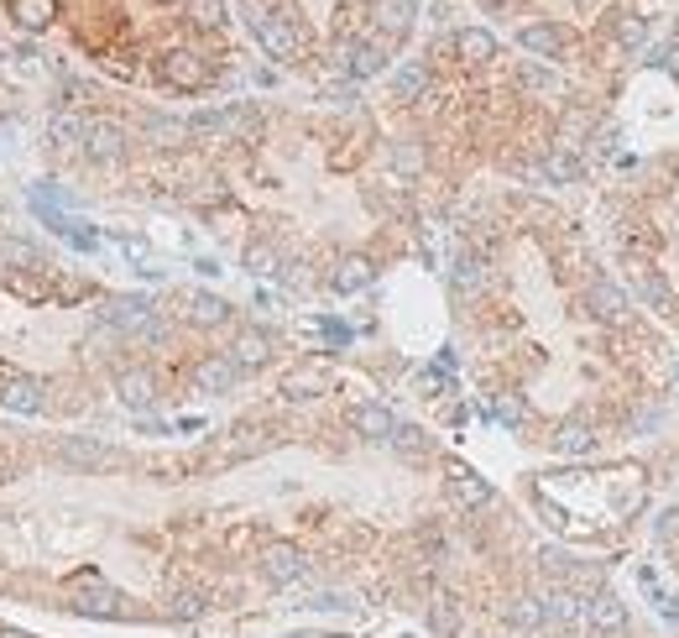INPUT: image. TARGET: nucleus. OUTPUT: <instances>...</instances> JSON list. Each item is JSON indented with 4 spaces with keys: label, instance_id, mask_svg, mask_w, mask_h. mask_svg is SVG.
Listing matches in <instances>:
<instances>
[{
    "label": "nucleus",
    "instance_id": "f257e3e1",
    "mask_svg": "<svg viewBox=\"0 0 679 638\" xmlns=\"http://www.w3.org/2000/svg\"><path fill=\"white\" fill-rule=\"evenodd\" d=\"M241 11H246V27L256 32V42L267 48V58H277V63L298 58V37H293V27L283 16H272L262 0H241Z\"/></svg>",
    "mask_w": 679,
    "mask_h": 638
},
{
    "label": "nucleus",
    "instance_id": "f03ea898",
    "mask_svg": "<svg viewBox=\"0 0 679 638\" xmlns=\"http://www.w3.org/2000/svg\"><path fill=\"white\" fill-rule=\"evenodd\" d=\"M256 565H262V581H267V586H293V581L309 576V555H303L298 544H288V539L267 544Z\"/></svg>",
    "mask_w": 679,
    "mask_h": 638
},
{
    "label": "nucleus",
    "instance_id": "7ed1b4c3",
    "mask_svg": "<svg viewBox=\"0 0 679 638\" xmlns=\"http://www.w3.org/2000/svg\"><path fill=\"white\" fill-rule=\"evenodd\" d=\"M58 461L63 466H79V471H110V466H126V455L115 450V445H100V440L63 435L58 440Z\"/></svg>",
    "mask_w": 679,
    "mask_h": 638
},
{
    "label": "nucleus",
    "instance_id": "20e7f679",
    "mask_svg": "<svg viewBox=\"0 0 679 638\" xmlns=\"http://www.w3.org/2000/svg\"><path fill=\"white\" fill-rule=\"evenodd\" d=\"M585 628H591L596 638H617L627 633V602L617 597V591H596V597H585Z\"/></svg>",
    "mask_w": 679,
    "mask_h": 638
},
{
    "label": "nucleus",
    "instance_id": "39448f33",
    "mask_svg": "<svg viewBox=\"0 0 679 638\" xmlns=\"http://www.w3.org/2000/svg\"><path fill=\"white\" fill-rule=\"evenodd\" d=\"M585 309H591L601 325H622V319L632 314V299H627V288L617 278H596L591 288H585Z\"/></svg>",
    "mask_w": 679,
    "mask_h": 638
},
{
    "label": "nucleus",
    "instance_id": "423d86ee",
    "mask_svg": "<svg viewBox=\"0 0 679 638\" xmlns=\"http://www.w3.org/2000/svg\"><path fill=\"white\" fill-rule=\"evenodd\" d=\"M100 314H105V325H110V330H126V335H147V330L157 325L152 304H147V299H136V293H121V299H110Z\"/></svg>",
    "mask_w": 679,
    "mask_h": 638
},
{
    "label": "nucleus",
    "instance_id": "0eeeda50",
    "mask_svg": "<svg viewBox=\"0 0 679 638\" xmlns=\"http://www.w3.org/2000/svg\"><path fill=\"white\" fill-rule=\"evenodd\" d=\"M162 84H173V89H204L209 84V63L189 48H173V53H162Z\"/></svg>",
    "mask_w": 679,
    "mask_h": 638
},
{
    "label": "nucleus",
    "instance_id": "6e6552de",
    "mask_svg": "<svg viewBox=\"0 0 679 638\" xmlns=\"http://www.w3.org/2000/svg\"><path fill=\"white\" fill-rule=\"evenodd\" d=\"M84 157L89 163H121L126 157V131L115 121H89L84 126Z\"/></svg>",
    "mask_w": 679,
    "mask_h": 638
},
{
    "label": "nucleus",
    "instance_id": "1a4fd4ad",
    "mask_svg": "<svg viewBox=\"0 0 679 638\" xmlns=\"http://www.w3.org/2000/svg\"><path fill=\"white\" fill-rule=\"evenodd\" d=\"M444 497H450L455 508L476 513V508H486V503H491V482H481V476H476V471H465V466H450V476H444Z\"/></svg>",
    "mask_w": 679,
    "mask_h": 638
},
{
    "label": "nucleus",
    "instance_id": "9d476101",
    "mask_svg": "<svg viewBox=\"0 0 679 638\" xmlns=\"http://www.w3.org/2000/svg\"><path fill=\"white\" fill-rule=\"evenodd\" d=\"M345 424L356 429L361 440H371V445H387V440H392V429H397L392 408H382V403H356V408L345 414Z\"/></svg>",
    "mask_w": 679,
    "mask_h": 638
},
{
    "label": "nucleus",
    "instance_id": "9b49d317",
    "mask_svg": "<svg viewBox=\"0 0 679 638\" xmlns=\"http://www.w3.org/2000/svg\"><path fill=\"white\" fill-rule=\"evenodd\" d=\"M272 356H277V340H272L267 330H256V325H251V330H241V335H236V346H230V361H236L241 372H262Z\"/></svg>",
    "mask_w": 679,
    "mask_h": 638
},
{
    "label": "nucleus",
    "instance_id": "f8f14e48",
    "mask_svg": "<svg viewBox=\"0 0 679 638\" xmlns=\"http://www.w3.org/2000/svg\"><path fill=\"white\" fill-rule=\"evenodd\" d=\"M236 382H241V367L230 356H204L199 367H194V387H199V393H209V398L230 393Z\"/></svg>",
    "mask_w": 679,
    "mask_h": 638
},
{
    "label": "nucleus",
    "instance_id": "ddd939ff",
    "mask_svg": "<svg viewBox=\"0 0 679 638\" xmlns=\"http://www.w3.org/2000/svg\"><path fill=\"white\" fill-rule=\"evenodd\" d=\"M565 27H554V21H533V27H523L518 32V48L523 53H533V58H559L565 53Z\"/></svg>",
    "mask_w": 679,
    "mask_h": 638
},
{
    "label": "nucleus",
    "instance_id": "4468645a",
    "mask_svg": "<svg viewBox=\"0 0 679 638\" xmlns=\"http://www.w3.org/2000/svg\"><path fill=\"white\" fill-rule=\"evenodd\" d=\"M544 623H549V628H575V623H585V597H575L570 586H554L549 597H544Z\"/></svg>",
    "mask_w": 679,
    "mask_h": 638
},
{
    "label": "nucleus",
    "instance_id": "2eb2a0df",
    "mask_svg": "<svg viewBox=\"0 0 679 638\" xmlns=\"http://www.w3.org/2000/svg\"><path fill=\"white\" fill-rule=\"evenodd\" d=\"M115 393H121L126 408H152L157 403V377L147 367H126L121 377H115Z\"/></svg>",
    "mask_w": 679,
    "mask_h": 638
},
{
    "label": "nucleus",
    "instance_id": "dca6fc26",
    "mask_svg": "<svg viewBox=\"0 0 679 638\" xmlns=\"http://www.w3.org/2000/svg\"><path fill=\"white\" fill-rule=\"evenodd\" d=\"M371 21H377L382 37H408L413 27V0H371Z\"/></svg>",
    "mask_w": 679,
    "mask_h": 638
},
{
    "label": "nucleus",
    "instance_id": "f3484780",
    "mask_svg": "<svg viewBox=\"0 0 679 638\" xmlns=\"http://www.w3.org/2000/svg\"><path fill=\"white\" fill-rule=\"evenodd\" d=\"M189 325H199V330H220L225 319H230V304L220 299V293H189Z\"/></svg>",
    "mask_w": 679,
    "mask_h": 638
},
{
    "label": "nucleus",
    "instance_id": "a211bd4d",
    "mask_svg": "<svg viewBox=\"0 0 679 638\" xmlns=\"http://www.w3.org/2000/svg\"><path fill=\"white\" fill-rule=\"evenodd\" d=\"M142 136H147L152 147H183V142H194L189 121H178V116H147V121H142Z\"/></svg>",
    "mask_w": 679,
    "mask_h": 638
},
{
    "label": "nucleus",
    "instance_id": "6ab92c4d",
    "mask_svg": "<svg viewBox=\"0 0 679 638\" xmlns=\"http://www.w3.org/2000/svg\"><path fill=\"white\" fill-rule=\"evenodd\" d=\"M429 95V68L424 63H403L392 74V100H403V105H413V100H424Z\"/></svg>",
    "mask_w": 679,
    "mask_h": 638
},
{
    "label": "nucleus",
    "instance_id": "aec40b11",
    "mask_svg": "<svg viewBox=\"0 0 679 638\" xmlns=\"http://www.w3.org/2000/svg\"><path fill=\"white\" fill-rule=\"evenodd\" d=\"M340 63L356 79H371V74H382V68H387V53L377 48V42H356V48H340Z\"/></svg>",
    "mask_w": 679,
    "mask_h": 638
},
{
    "label": "nucleus",
    "instance_id": "412c9836",
    "mask_svg": "<svg viewBox=\"0 0 679 638\" xmlns=\"http://www.w3.org/2000/svg\"><path fill=\"white\" fill-rule=\"evenodd\" d=\"M596 445V429H591V419H565L554 429V450L559 455H585Z\"/></svg>",
    "mask_w": 679,
    "mask_h": 638
},
{
    "label": "nucleus",
    "instance_id": "4be33fe9",
    "mask_svg": "<svg viewBox=\"0 0 679 638\" xmlns=\"http://www.w3.org/2000/svg\"><path fill=\"white\" fill-rule=\"evenodd\" d=\"M455 53L465 63H491L497 58V37H491L486 27H465V32H455Z\"/></svg>",
    "mask_w": 679,
    "mask_h": 638
},
{
    "label": "nucleus",
    "instance_id": "5701e85b",
    "mask_svg": "<svg viewBox=\"0 0 679 638\" xmlns=\"http://www.w3.org/2000/svg\"><path fill=\"white\" fill-rule=\"evenodd\" d=\"M0 403H6L11 414H42V382L37 377H16L6 393H0Z\"/></svg>",
    "mask_w": 679,
    "mask_h": 638
},
{
    "label": "nucleus",
    "instance_id": "b1692460",
    "mask_svg": "<svg viewBox=\"0 0 679 638\" xmlns=\"http://www.w3.org/2000/svg\"><path fill=\"white\" fill-rule=\"evenodd\" d=\"M371 278H377V267H371L366 257H345V262L335 267L330 288H335V293H361V288H371Z\"/></svg>",
    "mask_w": 679,
    "mask_h": 638
},
{
    "label": "nucleus",
    "instance_id": "393cba45",
    "mask_svg": "<svg viewBox=\"0 0 679 638\" xmlns=\"http://www.w3.org/2000/svg\"><path fill=\"white\" fill-rule=\"evenodd\" d=\"M507 623H512V628H523V633L549 628V623H544V597H528V591H518V597L507 602Z\"/></svg>",
    "mask_w": 679,
    "mask_h": 638
},
{
    "label": "nucleus",
    "instance_id": "a878e982",
    "mask_svg": "<svg viewBox=\"0 0 679 638\" xmlns=\"http://www.w3.org/2000/svg\"><path fill=\"white\" fill-rule=\"evenodd\" d=\"M429 628H434V638H455L460 633V602L455 597H434L429 602Z\"/></svg>",
    "mask_w": 679,
    "mask_h": 638
},
{
    "label": "nucleus",
    "instance_id": "bb28decb",
    "mask_svg": "<svg viewBox=\"0 0 679 638\" xmlns=\"http://www.w3.org/2000/svg\"><path fill=\"white\" fill-rule=\"evenodd\" d=\"M121 602H126L121 591H110V586H100V591H89V597H79L74 607H79V612H89V618H121V612H126Z\"/></svg>",
    "mask_w": 679,
    "mask_h": 638
},
{
    "label": "nucleus",
    "instance_id": "cd10ccee",
    "mask_svg": "<svg viewBox=\"0 0 679 638\" xmlns=\"http://www.w3.org/2000/svg\"><path fill=\"white\" fill-rule=\"evenodd\" d=\"M324 387H330V377H324V372H288V377H283V393H288L293 403H303V398H319Z\"/></svg>",
    "mask_w": 679,
    "mask_h": 638
},
{
    "label": "nucleus",
    "instance_id": "c85d7f7f",
    "mask_svg": "<svg viewBox=\"0 0 679 638\" xmlns=\"http://www.w3.org/2000/svg\"><path fill=\"white\" fill-rule=\"evenodd\" d=\"M544 173L554 178V184H575V178H580V152H570V147H554V152L544 157Z\"/></svg>",
    "mask_w": 679,
    "mask_h": 638
},
{
    "label": "nucleus",
    "instance_id": "c756f323",
    "mask_svg": "<svg viewBox=\"0 0 679 638\" xmlns=\"http://www.w3.org/2000/svg\"><path fill=\"white\" fill-rule=\"evenodd\" d=\"M84 126H89V121H79L74 110H58V116L48 121V136H53V147H74V142H84Z\"/></svg>",
    "mask_w": 679,
    "mask_h": 638
},
{
    "label": "nucleus",
    "instance_id": "7c9ffc66",
    "mask_svg": "<svg viewBox=\"0 0 679 638\" xmlns=\"http://www.w3.org/2000/svg\"><path fill=\"white\" fill-rule=\"evenodd\" d=\"M424 163H429V157H424V147H418V142H392V173L418 178V173H424Z\"/></svg>",
    "mask_w": 679,
    "mask_h": 638
},
{
    "label": "nucleus",
    "instance_id": "2f4dec72",
    "mask_svg": "<svg viewBox=\"0 0 679 638\" xmlns=\"http://www.w3.org/2000/svg\"><path fill=\"white\" fill-rule=\"evenodd\" d=\"M58 16V6H53V0H16V21H21V27H27V32H42V27H48V21Z\"/></svg>",
    "mask_w": 679,
    "mask_h": 638
},
{
    "label": "nucleus",
    "instance_id": "473e14b6",
    "mask_svg": "<svg viewBox=\"0 0 679 638\" xmlns=\"http://www.w3.org/2000/svg\"><path fill=\"white\" fill-rule=\"evenodd\" d=\"M638 293H643L653 309H674V293H669V283L653 267H638Z\"/></svg>",
    "mask_w": 679,
    "mask_h": 638
},
{
    "label": "nucleus",
    "instance_id": "72a5a7b5",
    "mask_svg": "<svg viewBox=\"0 0 679 638\" xmlns=\"http://www.w3.org/2000/svg\"><path fill=\"white\" fill-rule=\"evenodd\" d=\"M189 21L199 32H220L225 27V0H189Z\"/></svg>",
    "mask_w": 679,
    "mask_h": 638
},
{
    "label": "nucleus",
    "instance_id": "f704fd0d",
    "mask_svg": "<svg viewBox=\"0 0 679 638\" xmlns=\"http://www.w3.org/2000/svg\"><path fill=\"white\" fill-rule=\"evenodd\" d=\"M538 565H544V576H554L559 586L570 581V571H575V555L570 550H559V544H544V550H538Z\"/></svg>",
    "mask_w": 679,
    "mask_h": 638
},
{
    "label": "nucleus",
    "instance_id": "c9c22d12",
    "mask_svg": "<svg viewBox=\"0 0 679 638\" xmlns=\"http://www.w3.org/2000/svg\"><path fill=\"white\" fill-rule=\"evenodd\" d=\"M230 131V110H199V116H189V136H225Z\"/></svg>",
    "mask_w": 679,
    "mask_h": 638
},
{
    "label": "nucleus",
    "instance_id": "e433bc0d",
    "mask_svg": "<svg viewBox=\"0 0 679 638\" xmlns=\"http://www.w3.org/2000/svg\"><path fill=\"white\" fill-rule=\"evenodd\" d=\"M481 278H486V272H481V257H455L450 283H455L460 293H476V288H481Z\"/></svg>",
    "mask_w": 679,
    "mask_h": 638
},
{
    "label": "nucleus",
    "instance_id": "4c0bfd02",
    "mask_svg": "<svg viewBox=\"0 0 679 638\" xmlns=\"http://www.w3.org/2000/svg\"><path fill=\"white\" fill-rule=\"evenodd\" d=\"M387 445H392V450H403V455H424V450H429V435H424L418 424H397Z\"/></svg>",
    "mask_w": 679,
    "mask_h": 638
},
{
    "label": "nucleus",
    "instance_id": "58836bf2",
    "mask_svg": "<svg viewBox=\"0 0 679 638\" xmlns=\"http://www.w3.org/2000/svg\"><path fill=\"white\" fill-rule=\"evenodd\" d=\"M617 42H622V48H643V42H648V21L632 16V11H622V16H617Z\"/></svg>",
    "mask_w": 679,
    "mask_h": 638
},
{
    "label": "nucleus",
    "instance_id": "ea45409f",
    "mask_svg": "<svg viewBox=\"0 0 679 638\" xmlns=\"http://www.w3.org/2000/svg\"><path fill=\"white\" fill-rule=\"evenodd\" d=\"M246 272H256V278H272V272H277V252H272L267 241H251L246 246Z\"/></svg>",
    "mask_w": 679,
    "mask_h": 638
},
{
    "label": "nucleus",
    "instance_id": "a19ab883",
    "mask_svg": "<svg viewBox=\"0 0 679 638\" xmlns=\"http://www.w3.org/2000/svg\"><path fill=\"white\" fill-rule=\"evenodd\" d=\"M168 612H173V618H183V623L199 618V612H204V591H173V597H168Z\"/></svg>",
    "mask_w": 679,
    "mask_h": 638
},
{
    "label": "nucleus",
    "instance_id": "79ce46f5",
    "mask_svg": "<svg viewBox=\"0 0 679 638\" xmlns=\"http://www.w3.org/2000/svg\"><path fill=\"white\" fill-rule=\"evenodd\" d=\"M653 539H659V544H674V539H679V508H664L659 518H653Z\"/></svg>",
    "mask_w": 679,
    "mask_h": 638
},
{
    "label": "nucleus",
    "instance_id": "37998d69",
    "mask_svg": "<svg viewBox=\"0 0 679 638\" xmlns=\"http://www.w3.org/2000/svg\"><path fill=\"white\" fill-rule=\"evenodd\" d=\"M491 414H497L502 424H512V429H518V424H523V398L502 393V398H497V408H491Z\"/></svg>",
    "mask_w": 679,
    "mask_h": 638
},
{
    "label": "nucleus",
    "instance_id": "c03bdc74",
    "mask_svg": "<svg viewBox=\"0 0 679 638\" xmlns=\"http://www.w3.org/2000/svg\"><path fill=\"white\" fill-rule=\"evenodd\" d=\"M0 257H6V262H27V267H37L42 257H37V246H27V241H6V246H0Z\"/></svg>",
    "mask_w": 679,
    "mask_h": 638
},
{
    "label": "nucleus",
    "instance_id": "a18cd8bd",
    "mask_svg": "<svg viewBox=\"0 0 679 638\" xmlns=\"http://www.w3.org/2000/svg\"><path fill=\"white\" fill-rule=\"evenodd\" d=\"M523 84H528V89H554V79H549L538 63H523Z\"/></svg>",
    "mask_w": 679,
    "mask_h": 638
},
{
    "label": "nucleus",
    "instance_id": "49530a36",
    "mask_svg": "<svg viewBox=\"0 0 679 638\" xmlns=\"http://www.w3.org/2000/svg\"><path fill=\"white\" fill-rule=\"evenodd\" d=\"M533 503H538V513H544V523H549V529H565V523H570L565 513H559V508L549 503V497H533Z\"/></svg>",
    "mask_w": 679,
    "mask_h": 638
},
{
    "label": "nucleus",
    "instance_id": "de8ad7c7",
    "mask_svg": "<svg viewBox=\"0 0 679 638\" xmlns=\"http://www.w3.org/2000/svg\"><path fill=\"white\" fill-rule=\"evenodd\" d=\"M617 142H622V131H617V126H601V131H596V147H601V152H612Z\"/></svg>",
    "mask_w": 679,
    "mask_h": 638
},
{
    "label": "nucleus",
    "instance_id": "09e8293b",
    "mask_svg": "<svg viewBox=\"0 0 679 638\" xmlns=\"http://www.w3.org/2000/svg\"><path fill=\"white\" fill-rule=\"evenodd\" d=\"M481 6H486V11H502V6H512V0H481Z\"/></svg>",
    "mask_w": 679,
    "mask_h": 638
},
{
    "label": "nucleus",
    "instance_id": "8fccbe9b",
    "mask_svg": "<svg viewBox=\"0 0 679 638\" xmlns=\"http://www.w3.org/2000/svg\"><path fill=\"white\" fill-rule=\"evenodd\" d=\"M0 638H32V633H21V628H0Z\"/></svg>",
    "mask_w": 679,
    "mask_h": 638
}]
</instances>
